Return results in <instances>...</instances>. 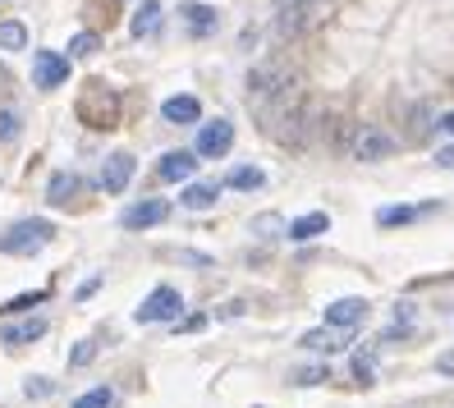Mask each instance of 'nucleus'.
Returning <instances> with one entry per match:
<instances>
[{
  "instance_id": "nucleus-1",
  "label": "nucleus",
  "mask_w": 454,
  "mask_h": 408,
  "mask_svg": "<svg viewBox=\"0 0 454 408\" xmlns=\"http://www.w3.org/2000/svg\"><path fill=\"white\" fill-rule=\"evenodd\" d=\"M51 221H19V225H10L5 234H0V253H10V257H28V253H37V248H46L51 243Z\"/></svg>"
},
{
  "instance_id": "nucleus-2",
  "label": "nucleus",
  "mask_w": 454,
  "mask_h": 408,
  "mask_svg": "<svg viewBox=\"0 0 454 408\" xmlns=\"http://www.w3.org/2000/svg\"><path fill=\"white\" fill-rule=\"evenodd\" d=\"M344 143H349L354 161H386V156H395V138L381 124H354Z\"/></svg>"
},
{
  "instance_id": "nucleus-3",
  "label": "nucleus",
  "mask_w": 454,
  "mask_h": 408,
  "mask_svg": "<svg viewBox=\"0 0 454 408\" xmlns=\"http://www.w3.org/2000/svg\"><path fill=\"white\" fill-rule=\"evenodd\" d=\"M179 312H184V294L170 289V285H156L133 317H138L143 326H152V321H179Z\"/></svg>"
},
{
  "instance_id": "nucleus-4",
  "label": "nucleus",
  "mask_w": 454,
  "mask_h": 408,
  "mask_svg": "<svg viewBox=\"0 0 454 408\" xmlns=\"http://www.w3.org/2000/svg\"><path fill=\"white\" fill-rule=\"evenodd\" d=\"M78 115H83L92 129H111L120 120V101H115V92H106V88H88V97L78 101Z\"/></svg>"
},
{
  "instance_id": "nucleus-5",
  "label": "nucleus",
  "mask_w": 454,
  "mask_h": 408,
  "mask_svg": "<svg viewBox=\"0 0 454 408\" xmlns=\"http://www.w3.org/2000/svg\"><path fill=\"white\" fill-rule=\"evenodd\" d=\"M33 83H37L42 92H56L60 83H69V56L37 51V56H33Z\"/></svg>"
},
{
  "instance_id": "nucleus-6",
  "label": "nucleus",
  "mask_w": 454,
  "mask_h": 408,
  "mask_svg": "<svg viewBox=\"0 0 454 408\" xmlns=\"http://www.w3.org/2000/svg\"><path fill=\"white\" fill-rule=\"evenodd\" d=\"M230 143H234V124L230 120H207L202 129H198V147H193V156L202 161H211V156H225L230 152Z\"/></svg>"
},
{
  "instance_id": "nucleus-7",
  "label": "nucleus",
  "mask_w": 454,
  "mask_h": 408,
  "mask_svg": "<svg viewBox=\"0 0 454 408\" xmlns=\"http://www.w3.org/2000/svg\"><path fill=\"white\" fill-rule=\"evenodd\" d=\"M363 321H367V303H363V298H340V303L326 308V326L340 331V335H354Z\"/></svg>"
},
{
  "instance_id": "nucleus-8",
  "label": "nucleus",
  "mask_w": 454,
  "mask_h": 408,
  "mask_svg": "<svg viewBox=\"0 0 454 408\" xmlns=\"http://www.w3.org/2000/svg\"><path fill=\"white\" fill-rule=\"evenodd\" d=\"M133 170H138V161H133L129 152H111L101 161V188H106V193H124Z\"/></svg>"
},
{
  "instance_id": "nucleus-9",
  "label": "nucleus",
  "mask_w": 454,
  "mask_h": 408,
  "mask_svg": "<svg viewBox=\"0 0 454 408\" xmlns=\"http://www.w3.org/2000/svg\"><path fill=\"white\" fill-rule=\"evenodd\" d=\"M170 216V202L166 198H147V202H133L124 216H120V225L124 230H152V225H161Z\"/></svg>"
},
{
  "instance_id": "nucleus-10",
  "label": "nucleus",
  "mask_w": 454,
  "mask_h": 408,
  "mask_svg": "<svg viewBox=\"0 0 454 408\" xmlns=\"http://www.w3.org/2000/svg\"><path fill=\"white\" fill-rule=\"evenodd\" d=\"M193 170H198V156L193 152H166L161 161H156V179H166V184L189 179Z\"/></svg>"
},
{
  "instance_id": "nucleus-11",
  "label": "nucleus",
  "mask_w": 454,
  "mask_h": 408,
  "mask_svg": "<svg viewBox=\"0 0 454 408\" xmlns=\"http://www.w3.org/2000/svg\"><path fill=\"white\" fill-rule=\"evenodd\" d=\"M161 115H166L170 124H198V120H202V106H198V97L179 92V97H170V101L161 106Z\"/></svg>"
},
{
  "instance_id": "nucleus-12",
  "label": "nucleus",
  "mask_w": 454,
  "mask_h": 408,
  "mask_svg": "<svg viewBox=\"0 0 454 408\" xmlns=\"http://www.w3.org/2000/svg\"><path fill=\"white\" fill-rule=\"evenodd\" d=\"M42 335H46V321H42V317L10 321L5 331H0V340H5V344H33V340H42Z\"/></svg>"
},
{
  "instance_id": "nucleus-13",
  "label": "nucleus",
  "mask_w": 454,
  "mask_h": 408,
  "mask_svg": "<svg viewBox=\"0 0 454 408\" xmlns=\"http://www.w3.org/2000/svg\"><path fill=\"white\" fill-rule=\"evenodd\" d=\"M326 230H331V216H326V211H308V216H299V221H294L285 234H289V239H299V243H308V239L326 234Z\"/></svg>"
},
{
  "instance_id": "nucleus-14",
  "label": "nucleus",
  "mask_w": 454,
  "mask_h": 408,
  "mask_svg": "<svg viewBox=\"0 0 454 408\" xmlns=\"http://www.w3.org/2000/svg\"><path fill=\"white\" fill-rule=\"evenodd\" d=\"M156 28H161V0H143V10L133 14V23H129V33H133V37L143 42V37H152Z\"/></svg>"
},
{
  "instance_id": "nucleus-15",
  "label": "nucleus",
  "mask_w": 454,
  "mask_h": 408,
  "mask_svg": "<svg viewBox=\"0 0 454 408\" xmlns=\"http://www.w3.org/2000/svg\"><path fill=\"white\" fill-rule=\"evenodd\" d=\"M179 202L189 211H211V207H216V184H189L179 193Z\"/></svg>"
},
{
  "instance_id": "nucleus-16",
  "label": "nucleus",
  "mask_w": 454,
  "mask_h": 408,
  "mask_svg": "<svg viewBox=\"0 0 454 408\" xmlns=\"http://www.w3.org/2000/svg\"><path fill=\"white\" fill-rule=\"evenodd\" d=\"M78 193V175H69V170H60V175H51V184H46V202H56V207H65L69 198Z\"/></svg>"
},
{
  "instance_id": "nucleus-17",
  "label": "nucleus",
  "mask_w": 454,
  "mask_h": 408,
  "mask_svg": "<svg viewBox=\"0 0 454 408\" xmlns=\"http://www.w3.org/2000/svg\"><path fill=\"white\" fill-rule=\"evenodd\" d=\"M432 207H386V211H377V225L381 230H390V225H409V221H418V216H427Z\"/></svg>"
},
{
  "instance_id": "nucleus-18",
  "label": "nucleus",
  "mask_w": 454,
  "mask_h": 408,
  "mask_svg": "<svg viewBox=\"0 0 454 408\" xmlns=\"http://www.w3.org/2000/svg\"><path fill=\"white\" fill-rule=\"evenodd\" d=\"M23 46H28V28L19 19H5L0 23V51H23Z\"/></svg>"
},
{
  "instance_id": "nucleus-19",
  "label": "nucleus",
  "mask_w": 454,
  "mask_h": 408,
  "mask_svg": "<svg viewBox=\"0 0 454 408\" xmlns=\"http://www.w3.org/2000/svg\"><path fill=\"white\" fill-rule=\"evenodd\" d=\"M344 340H349V335H340V331H331V326H326V331H308V335H303V349L331 353V349H344Z\"/></svg>"
},
{
  "instance_id": "nucleus-20",
  "label": "nucleus",
  "mask_w": 454,
  "mask_h": 408,
  "mask_svg": "<svg viewBox=\"0 0 454 408\" xmlns=\"http://www.w3.org/2000/svg\"><path fill=\"white\" fill-rule=\"evenodd\" d=\"M184 14H189V28L193 33H216V10H211V5H189V10H184Z\"/></svg>"
},
{
  "instance_id": "nucleus-21",
  "label": "nucleus",
  "mask_w": 454,
  "mask_h": 408,
  "mask_svg": "<svg viewBox=\"0 0 454 408\" xmlns=\"http://www.w3.org/2000/svg\"><path fill=\"white\" fill-rule=\"evenodd\" d=\"M266 184V175L257 170V166H239V170H230V188H262Z\"/></svg>"
},
{
  "instance_id": "nucleus-22",
  "label": "nucleus",
  "mask_w": 454,
  "mask_h": 408,
  "mask_svg": "<svg viewBox=\"0 0 454 408\" xmlns=\"http://www.w3.org/2000/svg\"><path fill=\"white\" fill-rule=\"evenodd\" d=\"M37 303H46V289H37V294H19V298H10V303H0V312H33Z\"/></svg>"
},
{
  "instance_id": "nucleus-23",
  "label": "nucleus",
  "mask_w": 454,
  "mask_h": 408,
  "mask_svg": "<svg viewBox=\"0 0 454 408\" xmlns=\"http://www.w3.org/2000/svg\"><path fill=\"white\" fill-rule=\"evenodd\" d=\"M111 390H106V386H97V390H88V395H78L74 399V408H111Z\"/></svg>"
},
{
  "instance_id": "nucleus-24",
  "label": "nucleus",
  "mask_w": 454,
  "mask_h": 408,
  "mask_svg": "<svg viewBox=\"0 0 454 408\" xmlns=\"http://www.w3.org/2000/svg\"><path fill=\"white\" fill-rule=\"evenodd\" d=\"M97 46H101V42H97V33H78V37L69 42V56H74V60H88Z\"/></svg>"
},
{
  "instance_id": "nucleus-25",
  "label": "nucleus",
  "mask_w": 454,
  "mask_h": 408,
  "mask_svg": "<svg viewBox=\"0 0 454 408\" xmlns=\"http://www.w3.org/2000/svg\"><path fill=\"white\" fill-rule=\"evenodd\" d=\"M97 358V340H78L74 353H69V367H88Z\"/></svg>"
},
{
  "instance_id": "nucleus-26",
  "label": "nucleus",
  "mask_w": 454,
  "mask_h": 408,
  "mask_svg": "<svg viewBox=\"0 0 454 408\" xmlns=\"http://www.w3.org/2000/svg\"><path fill=\"white\" fill-rule=\"evenodd\" d=\"M253 230H257L262 239H276V234H285L289 225L280 221V216H257V221H253Z\"/></svg>"
},
{
  "instance_id": "nucleus-27",
  "label": "nucleus",
  "mask_w": 454,
  "mask_h": 408,
  "mask_svg": "<svg viewBox=\"0 0 454 408\" xmlns=\"http://www.w3.org/2000/svg\"><path fill=\"white\" fill-rule=\"evenodd\" d=\"M19 129H23V124H19L14 111H0V143H14V138H19Z\"/></svg>"
},
{
  "instance_id": "nucleus-28",
  "label": "nucleus",
  "mask_w": 454,
  "mask_h": 408,
  "mask_svg": "<svg viewBox=\"0 0 454 408\" xmlns=\"http://www.w3.org/2000/svg\"><path fill=\"white\" fill-rule=\"evenodd\" d=\"M331 372L326 367H303V372H294V386H322Z\"/></svg>"
},
{
  "instance_id": "nucleus-29",
  "label": "nucleus",
  "mask_w": 454,
  "mask_h": 408,
  "mask_svg": "<svg viewBox=\"0 0 454 408\" xmlns=\"http://www.w3.org/2000/svg\"><path fill=\"white\" fill-rule=\"evenodd\" d=\"M354 372H358V381H372V353H358V358H354Z\"/></svg>"
},
{
  "instance_id": "nucleus-30",
  "label": "nucleus",
  "mask_w": 454,
  "mask_h": 408,
  "mask_svg": "<svg viewBox=\"0 0 454 408\" xmlns=\"http://www.w3.org/2000/svg\"><path fill=\"white\" fill-rule=\"evenodd\" d=\"M436 166H441V170H454V143L436 152Z\"/></svg>"
},
{
  "instance_id": "nucleus-31",
  "label": "nucleus",
  "mask_w": 454,
  "mask_h": 408,
  "mask_svg": "<svg viewBox=\"0 0 454 408\" xmlns=\"http://www.w3.org/2000/svg\"><path fill=\"white\" fill-rule=\"evenodd\" d=\"M436 367H441L445 376H454V349H445V353H441V358H436Z\"/></svg>"
},
{
  "instance_id": "nucleus-32",
  "label": "nucleus",
  "mask_w": 454,
  "mask_h": 408,
  "mask_svg": "<svg viewBox=\"0 0 454 408\" xmlns=\"http://www.w3.org/2000/svg\"><path fill=\"white\" fill-rule=\"evenodd\" d=\"M436 129H445V133H450V138H454V111H445V115L436 120Z\"/></svg>"
},
{
  "instance_id": "nucleus-33",
  "label": "nucleus",
  "mask_w": 454,
  "mask_h": 408,
  "mask_svg": "<svg viewBox=\"0 0 454 408\" xmlns=\"http://www.w3.org/2000/svg\"><path fill=\"white\" fill-rule=\"evenodd\" d=\"M10 88H14V78H10V69H5V65H0V97H5Z\"/></svg>"
},
{
  "instance_id": "nucleus-34",
  "label": "nucleus",
  "mask_w": 454,
  "mask_h": 408,
  "mask_svg": "<svg viewBox=\"0 0 454 408\" xmlns=\"http://www.w3.org/2000/svg\"><path fill=\"white\" fill-rule=\"evenodd\" d=\"M280 5H285V10H289V5H308V0H280Z\"/></svg>"
}]
</instances>
